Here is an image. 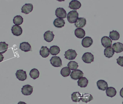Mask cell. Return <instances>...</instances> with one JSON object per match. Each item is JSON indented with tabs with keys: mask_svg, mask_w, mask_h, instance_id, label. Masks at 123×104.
Listing matches in <instances>:
<instances>
[{
	"mask_svg": "<svg viewBox=\"0 0 123 104\" xmlns=\"http://www.w3.org/2000/svg\"><path fill=\"white\" fill-rule=\"evenodd\" d=\"M82 59L85 63L90 64L94 61V55L90 52H86L84 54Z\"/></svg>",
	"mask_w": 123,
	"mask_h": 104,
	"instance_id": "3",
	"label": "cell"
},
{
	"mask_svg": "<svg viewBox=\"0 0 123 104\" xmlns=\"http://www.w3.org/2000/svg\"><path fill=\"white\" fill-rule=\"evenodd\" d=\"M81 4L79 1L72 0L69 3V7L71 9L76 10L79 9L81 7Z\"/></svg>",
	"mask_w": 123,
	"mask_h": 104,
	"instance_id": "17",
	"label": "cell"
},
{
	"mask_svg": "<svg viewBox=\"0 0 123 104\" xmlns=\"http://www.w3.org/2000/svg\"><path fill=\"white\" fill-rule=\"evenodd\" d=\"M83 76L84 73L81 70L76 69L72 72L70 75V77L73 80H77L83 77Z\"/></svg>",
	"mask_w": 123,
	"mask_h": 104,
	"instance_id": "5",
	"label": "cell"
},
{
	"mask_svg": "<svg viewBox=\"0 0 123 104\" xmlns=\"http://www.w3.org/2000/svg\"><path fill=\"white\" fill-rule=\"evenodd\" d=\"M19 49L22 51L25 52L31 51V47L30 44L27 42H23L20 43Z\"/></svg>",
	"mask_w": 123,
	"mask_h": 104,
	"instance_id": "14",
	"label": "cell"
},
{
	"mask_svg": "<svg viewBox=\"0 0 123 104\" xmlns=\"http://www.w3.org/2000/svg\"><path fill=\"white\" fill-rule=\"evenodd\" d=\"M50 54L53 55H56L58 54L60 51V48L57 46H53L50 47L49 49Z\"/></svg>",
	"mask_w": 123,
	"mask_h": 104,
	"instance_id": "29",
	"label": "cell"
},
{
	"mask_svg": "<svg viewBox=\"0 0 123 104\" xmlns=\"http://www.w3.org/2000/svg\"><path fill=\"white\" fill-rule=\"evenodd\" d=\"M77 54L74 50L69 49L65 52L64 56L65 58L69 60H73L76 57Z\"/></svg>",
	"mask_w": 123,
	"mask_h": 104,
	"instance_id": "2",
	"label": "cell"
},
{
	"mask_svg": "<svg viewBox=\"0 0 123 104\" xmlns=\"http://www.w3.org/2000/svg\"><path fill=\"white\" fill-rule=\"evenodd\" d=\"M55 15L59 19H65L67 17V13L66 10L62 8H58L56 9Z\"/></svg>",
	"mask_w": 123,
	"mask_h": 104,
	"instance_id": "8",
	"label": "cell"
},
{
	"mask_svg": "<svg viewBox=\"0 0 123 104\" xmlns=\"http://www.w3.org/2000/svg\"><path fill=\"white\" fill-rule=\"evenodd\" d=\"M93 97L91 94L85 93L82 94L81 97V100L83 102L87 103L93 100Z\"/></svg>",
	"mask_w": 123,
	"mask_h": 104,
	"instance_id": "21",
	"label": "cell"
},
{
	"mask_svg": "<svg viewBox=\"0 0 123 104\" xmlns=\"http://www.w3.org/2000/svg\"><path fill=\"white\" fill-rule=\"evenodd\" d=\"M68 68L71 70H75L78 68L79 65L78 63L74 61H71L67 65Z\"/></svg>",
	"mask_w": 123,
	"mask_h": 104,
	"instance_id": "33",
	"label": "cell"
},
{
	"mask_svg": "<svg viewBox=\"0 0 123 104\" xmlns=\"http://www.w3.org/2000/svg\"><path fill=\"white\" fill-rule=\"evenodd\" d=\"M106 93L107 96L112 98L116 95L117 91L115 88L112 87H108L106 89Z\"/></svg>",
	"mask_w": 123,
	"mask_h": 104,
	"instance_id": "23",
	"label": "cell"
},
{
	"mask_svg": "<svg viewBox=\"0 0 123 104\" xmlns=\"http://www.w3.org/2000/svg\"><path fill=\"white\" fill-rule=\"evenodd\" d=\"M117 63L121 67H123V56H120L117 59Z\"/></svg>",
	"mask_w": 123,
	"mask_h": 104,
	"instance_id": "34",
	"label": "cell"
},
{
	"mask_svg": "<svg viewBox=\"0 0 123 104\" xmlns=\"http://www.w3.org/2000/svg\"><path fill=\"white\" fill-rule=\"evenodd\" d=\"M89 81L85 77H82L77 81L79 86L81 88H85L87 86Z\"/></svg>",
	"mask_w": 123,
	"mask_h": 104,
	"instance_id": "20",
	"label": "cell"
},
{
	"mask_svg": "<svg viewBox=\"0 0 123 104\" xmlns=\"http://www.w3.org/2000/svg\"><path fill=\"white\" fill-rule=\"evenodd\" d=\"M98 88L99 90L105 91L108 88L107 83L103 80H99L97 82Z\"/></svg>",
	"mask_w": 123,
	"mask_h": 104,
	"instance_id": "15",
	"label": "cell"
},
{
	"mask_svg": "<svg viewBox=\"0 0 123 104\" xmlns=\"http://www.w3.org/2000/svg\"><path fill=\"white\" fill-rule=\"evenodd\" d=\"M75 36L79 38H82L85 35V32L83 29L78 28L76 29L74 31Z\"/></svg>",
	"mask_w": 123,
	"mask_h": 104,
	"instance_id": "22",
	"label": "cell"
},
{
	"mask_svg": "<svg viewBox=\"0 0 123 104\" xmlns=\"http://www.w3.org/2000/svg\"></svg>",
	"mask_w": 123,
	"mask_h": 104,
	"instance_id": "38",
	"label": "cell"
},
{
	"mask_svg": "<svg viewBox=\"0 0 123 104\" xmlns=\"http://www.w3.org/2000/svg\"><path fill=\"white\" fill-rule=\"evenodd\" d=\"M11 31L12 34L17 36H20L22 33L21 27L18 25H13Z\"/></svg>",
	"mask_w": 123,
	"mask_h": 104,
	"instance_id": "11",
	"label": "cell"
},
{
	"mask_svg": "<svg viewBox=\"0 0 123 104\" xmlns=\"http://www.w3.org/2000/svg\"><path fill=\"white\" fill-rule=\"evenodd\" d=\"M18 104H27L26 103H25L24 102L20 101L18 103Z\"/></svg>",
	"mask_w": 123,
	"mask_h": 104,
	"instance_id": "37",
	"label": "cell"
},
{
	"mask_svg": "<svg viewBox=\"0 0 123 104\" xmlns=\"http://www.w3.org/2000/svg\"><path fill=\"white\" fill-rule=\"evenodd\" d=\"M112 48L114 52L121 53L123 51V44L120 42L115 43L113 45Z\"/></svg>",
	"mask_w": 123,
	"mask_h": 104,
	"instance_id": "16",
	"label": "cell"
},
{
	"mask_svg": "<svg viewBox=\"0 0 123 104\" xmlns=\"http://www.w3.org/2000/svg\"><path fill=\"white\" fill-rule=\"evenodd\" d=\"M93 43V40L90 37H86L83 38L82 41V45L85 48L90 47Z\"/></svg>",
	"mask_w": 123,
	"mask_h": 104,
	"instance_id": "12",
	"label": "cell"
},
{
	"mask_svg": "<svg viewBox=\"0 0 123 104\" xmlns=\"http://www.w3.org/2000/svg\"><path fill=\"white\" fill-rule=\"evenodd\" d=\"M55 35L53 32L51 31H47L45 33L44 35V39L45 40L48 42H50L53 41Z\"/></svg>",
	"mask_w": 123,
	"mask_h": 104,
	"instance_id": "13",
	"label": "cell"
},
{
	"mask_svg": "<svg viewBox=\"0 0 123 104\" xmlns=\"http://www.w3.org/2000/svg\"><path fill=\"white\" fill-rule=\"evenodd\" d=\"M40 54L42 57L46 58L49 55V50L47 46H42L40 51Z\"/></svg>",
	"mask_w": 123,
	"mask_h": 104,
	"instance_id": "19",
	"label": "cell"
},
{
	"mask_svg": "<svg viewBox=\"0 0 123 104\" xmlns=\"http://www.w3.org/2000/svg\"><path fill=\"white\" fill-rule=\"evenodd\" d=\"M29 75L31 78L35 80L39 77L40 73L39 70L37 69L34 68L30 71Z\"/></svg>",
	"mask_w": 123,
	"mask_h": 104,
	"instance_id": "27",
	"label": "cell"
},
{
	"mask_svg": "<svg viewBox=\"0 0 123 104\" xmlns=\"http://www.w3.org/2000/svg\"><path fill=\"white\" fill-rule=\"evenodd\" d=\"M115 52L111 47L106 48L104 51V54L106 57L110 58L112 57L114 54Z\"/></svg>",
	"mask_w": 123,
	"mask_h": 104,
	"instance_id": "25",
	"label": "cell"
},
{
	"mask_svg": "<svg viewBox=\"0 0 123 104\" xmlns=\"http://www.w3.org/2000/svg\"><path fill=\"white\" fill-rule=\"evenodd\" d=\"M81 94L79 92H75L73 93L71 95V99L74 102H80L81 100Z\"/></svg>",
	"mask_w": 123,
	"mask_h": 104,
	"instance_id": "26",
	"label": "cell"
},
{
	"mask_svg": "<svg viewBox=\"0 0 123 104\" xmlns=\"http://www.w3.org/2000/svg\"><path fill=\"white\" fill-rule=\"evenodd\" d=\"M16 76L17 78L21 81H24L27 77L26 71L22 69L17 70L16 73Z\"/></svg>",
	"mask_w": 123,
	"mask_h": 104,
	"instance_id": "7",
	"label": "cell"
},
{
	"mask_svg": "<svg viewBox=\"0 0 123 104\" xmlns=\"http://www.w3.org/2000/svg\"><path fill=\"white\" fill-rule=\"evenodd\" d=\"M4 56L2 54L0 53V62H1L3 61L4 59Z\"/></svg>",
	"mask_w": 123,
	"mask_h": 104,
	"instance_id": "35",
	"label": "cell"
},
{
	"mask_svg": "<svg viewBox=\"0 0 123 104\" xmlns=\"http://www.w3.org/2000/svg\"><path fill=\"white\" fill-rule=\"evenodd\" d=\"M101 43L103 46H104L105 48H107L111 47L112 45V41L108 37L104 36L101 39Z\"/></svg>",
	"mask_w": 123,
	"mask_h": 104,
	"instance_id": "10",
	"label": "cell"
},
{
	"mask_svg": "<svg viewBox=\"0 0 123 104\" xmlns=\"http://www.w3.org/2000/svg\"><path fill=\"white\" fill-rule=\"evenodd\" d=\"M120 95L122 98H123V88L121 89L120 91Z\"/></svg>",
	"mask_w": 123,
	"mask_h": 104,
	"instance_id": "36",
	"label": "cell"
},
{
	"mask_svg": "<svg viewBox=\"0 0 123 104\" xmlns=\"http://www.w3.org/2000/svg\"><path fill=\"white\" fill-rule=\"evenodd\" d=\"M86 19L83 17H80L78 18L75 23V25L76 27L78 28H82L84 27L86 24Z\"/></svg>",
	"mask_w": 123,
	"mask_h": 104,
	"instance_id": "18",
	"label": "cell"
},
{
	"mask_svg": "<svg viewBox=\"0 0 123 104\" xmlns=\"http://www.w3.org/2000/svg\"><path fill=\"white\" fill-rule=\"evenodd\" d=\"M78 17L79 14L77 11L74 10L71 11L67 14V20L71 24L75 23L78 19Z\"/></svg>",
	"mask_w": 123,
	"mask_h": 104,
	"instance_id": "1",
	"label": "cell"
},
{
	"mask_svg": "<svg viewBox=\"0 0 123 104\" xmlns=\"http://www.w3.org/2000/svg\"><path fill=\"white\" fill-rule=\"evenodd\" d=\"M33 9V6L32 4H26L22 8L21 12L27 14L31 12Z\"/></svg>",
	"mask_w": 123,
	"mask_h": 104,
	"instance_id": "9",
	"label": "cell"
},
{
	"mask_svg": "<svg viewBox=\"0 0 123 104\" xmlns=\"http://www.w3.org/2000/svg\"><path fill=\"white\" fill-rule=\"evenodd\" d=\"M50 61L51 64L53 67H58L62 66V62L60 57H52Z\"/></svg>",
	"mask_w": 123,
	"mask_h": 104,
	"instance_id": "4",
	"label": "cell"
},
{
	"mask_svg": "<svg viewBox=\"0 0 123 104\" xmlns=\"http://www.w3.org/2000/svg\"><path fill=\"white\" fill-rule=\"evenodd\" d=\"M120 34L117 31L113 30L110 32V37L112 39V40H118L120 38Z\"/></svg>",
	"mask_w": 123,
	"mask_h": 104,
	"instance_id": "28",
	"label": "cell"
},
{
	"mask_svg": "<svg viewBox=\"0 0 123 104\" xmlns=\"http://www.w3.org/2000/svg\"><path fill=\"white\" fill-rule=\"evenodd\" d=\"M65 22L63 19L57 18L54 20L53 24L55 27L58 28H61L64 26Z\"/></svg>",
	"mask_w": 123,
	"mask_h": 104,
	"instance_id": "24",
	"label": "cell"
},
{
	"mask_svg": "<svg viewBox=\"0 0 123 104\" xmlns=\"http://www.w3.org/2000/svg\"><path fill=\"white\" fill-rule=\"evenodd\" d=\"M8 45L6 44L5 42H0V53L4 54L7 51Z\"/></svg>",
	"mask_w": 123,
	"mask_h": 104,
	"instance_id": "32",
	"label": "cell"
},
{
	"mask_svg": "<svg viewBox=\"0 0 123 104\" xmlns=\"http://www.w3.org/2000/svg\"><path fill=\"white\" fill-rule=\"evenodd\" d=\"M71 72V70L67 67L63 68L61 71V74L63 77H64L68 76L70 75Z\"/></svg>",
	"mask_w": 123,
	"mask_h": 104,
	"instance_id": "31",
	"label": "cell"
},
{
	"mask_svg": "<svg viewBox=\"0 0 123 104\" xmlns=\"http://www.w3.org/2000/svg\"><path fill=\"white\" fill-rule=\"evenodd\" d=\"M33 88L32 86L29 85L24 86L21 89L22 94L25 96H29L33 92Z\"/></svg>",
	"mask_w": 123,
	"mask_h": 104,
	"instance_id": "6",
	"label": "cell"
},
{
	"mask_svg": "<svg viewBox=\"0 0 123 104\" xmlns=\"http://www.w3.org/2000/svg\"><path fill=\"white\" fill-rule=\"evenodd\" d=\"M13 22L16 25H21L23 23V18L21 16L17 15L14 17L13 20Z\"/></svg>",
	"mask_w": 123,
	"mask_h": 104,
	"instance_id": "30",
	"label": "cell"
}]
</instances>
